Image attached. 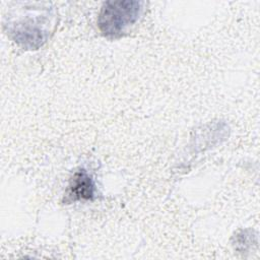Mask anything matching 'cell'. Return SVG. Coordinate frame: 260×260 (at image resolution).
I'll list each match as a JSON object with an SVG mask.
<instances>
[{
	"label": "cell",
	"mask_w": 260,
	"mask_h": 260,
	"mask_svg": "<svg viewBox=\"0 0 260 260\" xmlns=\"http://www.w3.org/2000/svg\"><path fill=\"white\" fill-rule=\"evenodd\" d=\"M8 35L23 49L36 50L42 47L56 27V13L53 8L31 6L20 7L7 24Z\"/></svg>",
	"instance_id": "6da1fadb"
},
{
	"label": "cell",
	"mask_w": 260,
	"mask_h": 260,
	"mask_svg": "<svg viewBox=\"0 0 260 260\" xmlns=\"http://www.w3.org/2000/svg\"><path fill=\"white\" fill-rule=\"evenodd\" d=\"M141 12L142 2L139 1H107L100 11L98 26L104 36L118 38L138 20Z\"/></svg>",
	"instance_id": "7a4b0ae2"
},
{
	"label": "cell",
	"mask_w": 260,
	"mask_h": 260,
	"mask_svg": "<svg viewBox=\"0 0 260 260\" xmlns=\"http://www.w3.org/2000/svg\"><path fill=\"white\" fill-rule=\"evenodd\" d=\"M95 185L91 176L84 170L77 171L70 180L68 196L71 200H91L94 197Z\"/></svg>",
	"instance_id": "3957f363"
}]
</instances>
